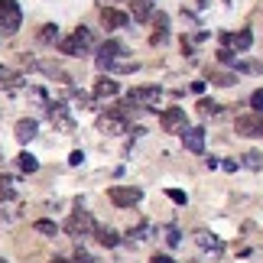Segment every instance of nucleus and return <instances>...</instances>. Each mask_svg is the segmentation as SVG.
Here are the masks:
<instances>
[{"instance_id":"nucleus-1","label":"nucleus","mask_w":263,"mask_h":263,"mask_svg":"<svg viewBox=\"0 0 263 263\" xmlns=\"http://www.w3.org/2000/svg\"><path fill=\"white\" fill-rule=\"evenodd\" d=\"M91 46H95V36H91L88 26H78L68 39H59V52L62 55H85Z\"/></svg>"},{"instance_id":"nucleus-2","label":"nucleus","mask_w":263,"mask_h":263,"mask_svg":"<svg viewBox=\"0 0 263 263\" xmlns=\"http://www.w3.org/2000/svg\"><path fill=\"white\" fill-rule=\"evenodd\" d=\"M20 23H23V13H20V4L16 0H0V33L4 36H13Z\"/></svg>"},{"instance_id":"nucleus-3","label":"nucleus","mask_w":263,"mask_h":263,"mask_svg":"<svg viewBox=\"0 0 263 263\" xmlns=\"http://www.w3.org/2000/svg\"><path fill=\"white\" fill-rule=\"evenodd\" d=\"M62 228H65V234H72V237H88V234H95V231H98L95 218H91L88 211H72Z\"/></svg>"},{"instance_id":"nucleus-4","label":"nucleus","mask_w":263,"mask_h":263,"mask_svg":"<svg viewBox=\"0 0 263 263\" xmlns=\"http://www.w3.org/2000/svg\"><path fill=\"white\" fill-rule=\"evenodd\" d=\"M110 201H114L117 208H134L140 198H143V192L140 189H134V185H110Z\"/></svg>"},{"instance_id":"nucleus-5","label":"nucleus","mask_w":263,"mask_h":263,"mask_svg":"<svg viewBox=\"0 0 263 263\" xmlns=\"http://www.w3.org/2000/svg\"><path fill=\"white\" fill-rule=\"evenodd\" d=\"M159 98H163V91H159L156 85H143V88H134L127 95V101L134 107H153V104H159Z\"/></svg>"},{"instance_id":"nucleus-6","label":"nucleus","mask_w":263,"mask_h":263,"mask_svg":"<svg viewBox=\"0 0 263 263\" xmlns=\"http://www.w3.org/2000/svg\"><path fill=\"white\" fill-rule=\"evenodd\" d=\"M234 130L240 137H263V114L254 110V114H244L234 120Z\"/></svg>"},{"instance_id":"nucleus-7","label":"nucleus","mask_w":263,"mask_h":263,"mask_svg":"<svg viewBox=\"0 0 263 263\" xmlns=\"http://www.w3.org/2000/svg\"><path fill=\"white\" fill-rule=\"evenodd\" d=\"M124 55H127V46L117 43V39H107L104 46H98V68H107L110 62H117Z\"/></svg>"},{"instance_id":"nucleus-8","label":"nucleus","mask_w":263,"mask_h":263,"mask_svg":"<svg viewBox=\"0 0 263 263\" xmlns=\"http://www.w3.org/2000/svg\"><path fill=\"white\" fill-rule=\"evenodd\" d=\"M159 124H163L166 134H182L185 130V107H166L159 114Z\"/></svg>"},{"instance_id":"nucleus-9","label":"nucleus","mask_w":263,"mask_h":263,"mask_svg":"<svg viewBox=\"0 0 263 263\" xmlns=\"http://www.w3.org/2000/svg\"><path fill=\"white\" fill-rule=\"evenodd\" d=\"M182 143H185L189 153H205V130H201V127L182 130Z\"/></svg>"},{"instance_id":"nucleus-10","label":"nucleus","mask_w":263,"mask_h":263,"mask_svg":"<svg viewBox=\"0 0 263 263\" xmlns=\"http://www.w3.org/2000/svg\"><path fill=\"white\" fill-rule=\"evenodd\" d=\"M224 43H228V46H234L237 52H247V49L254 46V33H250V29H240V33L224 36Z\"/></svg>"},{"instance_id":"nucleus-11","label":"nucleus","mask_w":263,"mask_h":263,"mask_svg":"<svg viewBox=\"0 0 263 263\" xmlns=\"http://www.w3.org/2000/svg\"><path fill=\"white\" fill-rule=\"evenodd\" d=\"M101 23H104L107 29H120V26H127V13H120V10L104 7V10H101Z\"/></svg>"},{"instance_id":"nucleus-12","label":"nucleus","mask_w":263,"mask_h":263,"mask_svg":"<svg viewBox=\"0 0 263 263\" xmlns=\"http://www.w3.org/2000/svg\"><path fill=\"white\" fill-rule=\"evenodd\" d=\"M120 95V85L114 82V78H98V85H95V98H117Z\"/></svg>"},{"instance_id":"nucleus-13","label":"nucleus","mask_w":263,"mask_h":263,"mask_svg":"<svg viewBox=\"0 0 263 263\" xmlns=\"http://www.w3.org/2000/svg\"><path fill=\"white\" fill-rule=\"evenodd\" d=\"M208 82L218 85V88H228V85L237 82V72H228V68H211V72H208Z\"/></svg>"},{"instance_id":"nucleus-14","label":"nucleus","mask_w":263,"mask_h":263,"mask_svg":"<svg viewBox=\"0 0 263 263\" xmlns=\"http://www.w3.org/2000/svg\"><path fill=\"white\" fill-rule=\"evenodd\" d=\"M36 130H39V124H36V120H20V124H16V140H20V143H29V140H33L36 137Z\"/></svg>"},{"instance_id":"nucleus-15","label":"nucleus","mask_w":263,"mask_h":263,"mask_svg":"<svg viewBox=\"0 0 263 263\" xmlns=\"http://www.w3.org/2000/svg\"><path fill=\"white\" fill-rule=\"evenodd\" d=\"M130 13H134V20H149L153 16V0H134Z\"/></svg>"},{"instance_id":"nucleus-16","label":"nucleus","mask_w":263,"mask_h":263,"mask_svg":"<svg viewBox=\"0 0 263 263\" xmlns=\"http://www.w3.org/2000/svg\"><path fill=\"white\" fill-rule=\"evenodd\" d=\"M95 234H98V240H101L104 247H117V244H120V234H117V231H110V228H98Z\"/></svg>"},{"instance_id":"nucleus-17","label":"nucleus","mask_w":263,"mask_h":263,"mask_svg":"<svg viewBox=\"0 0 263 263\" xmlns=\"http://www.w3.org/2000/svg\"><path fill=\"white\" fill-rule=\"evenodd\" d=\"M39 39H43V43H49V46H59V26H52V23H46L43 29H39Z\"/></svg>"},{"instance_id":"nucleus-18","label":"nucleus","mask_w":263,"mask_h":263,"mask_svg":"<svg viewBox=\"0 0 263 263\" xmlns=\"http://www.w3.org/2000/svg\"><path fill=\"white\" fill-rule=\"evenodd\" d=\"M107 72H137V62H130V59H117V62L107 65Z\"/></svg>"},{"instance_id":"nucleus-19","label":"nucleus","mask_w":263,"mask_h":263,"mask_svg":"<svg viewBox=\"0 0 263 263\" xmlns=\"http://www.w3.org/2000/svg\"><path fill=\"white\" fill-rule=\"evenodd\" d=\"M16 159H20V169H23V173H36V169H39L36 156H29V153H20Z\"/></svg>"},{"instance_id":"nucleus-20","label":"nucleus","mask_w":263,"mask_h":263,"mask_svg":"<svg viewBox=\"0 0 263 263\" xmlns=\"http://www.w3.org/2000/svg\"><path fill=\"white\" fill-rule=\"evenodd\" d=\"M195 240H198V244H201V247H211V250H221V240H218V237H211V234H205V231H198V234H195Z\"/></svg>"},{"instance_id":"nucleus-21","label":"nucleus","mask_w":263,"mask_h":263,"mask_svg":"<svg viewBox=\"0 0 263 263\" xmlns=\"http://www.w3.org/2000/svg\"><path fill=\"white\" fill-rule=\"evenodd\" d=\"M33 228L39 231V234H49V237H55V234H59V228H55V221H46V218H43V221H36V224H33Z\"/></svg>"},{"instance_id":"nucleus-22","label":"nucleus","mask_w":263,"mask_h":263,"mask_svg":"<svg viewBox=\"0 0 263 263\" xmlns=\"http://www.w3.org/2000/svg\"><path fill=\"white\" fill-rule=\"evenodd\" d=\"M101 130H110V134H120V130H124V124H120V120L110 114V117H101Z\"/></svg>"},{"instance_id":"nucleus-23","label":"nucleus","mask_w":263,"mask_h":263,"mask_svg":"<svg viewBox=\"0 0 263 263\" xmlns=\"http://www.w3.org/2000/svg\"><path fill=\"white\" fill-rule=\"evenodd\" d=\"M234 65H237V72H250V75L263 72V65H260V62H234Z\"/></svg>"},{"instance_id":"nucleus-24","label":"nucleus","mask_w":263,"mask_h":263,"mask_svg":"<svg viewBox=\"0 0 263 263\" xmlns=\"http://www.w3.org/2000/svg\"><path fill=\"white\" fill-rule=\"evenodd\" d=\"M198 110L201 114H221V104H215V101H198Z\"/></svg>"},{"instance_id":"nucleus-25","label":"nucleus","mask_w":263,"mask_h":263,"mask_svg":"<svg viewBox=\"0 0 263 263\" xmlns=\"http://www.w3.org/2000/svg\"><path fill=\"white\" fill-rule=\"evenodd\" d=\"M250 107H254V110H260V114H263V88L250 95Z\"/></svg>"},{"instance_id":"nucleus-26","label":"nucleus","mask_w":263,"mask_h":263,"mask_svg":"<svg viewBox=\"0 0 263 263\" xmlns=\"http://www.w3.org/2000/svg\"><path fill=\"white\" fill-rule=\"evenodd\" d=\"M244 163H247L250 169H260V166H263V156H257V153H247V156H244Z\"/></svg>"},{"instance_id":"nucleus-27","label":"nucleus","mask_w":263,"mask_h":263,"mask_svg":"<svg viewBox=\"0 0 263 263\" xmlns=\"http://www.w3.org/2000/svg\"><path fill=\"white\" fill-rule=\"evenodd\" d=\"M166 39H169V33H166V29H156V33L149 36V43H153V46H163Z\"/></svg>"},{"instance_id":"nucleus-28","label":"nucleus","mask_w":263,"mask_h":263,"mask_svg":"<svg viewBox=\"0 0 263 263\" xmlns=\"http://www.w3.org/2000/svg\"><path fill=\"white\" fill-rule=\"evenodd\" d=\"M75 263H95V257H91L88 250H82V247H78V250H75Z\"/></svg>"},{"instance_id":"nucleus-29","label":"nucleus","mask_w":263,"mask_h":263,"mask_svg":"<svg viewBox=\"0 0 263 263\" xmlns=\"http://www.w3.org/2000/svg\"><path fill=\"white\" fill-rule=\"evenodd\" d=\"M166 195H169V198H173V201H176V205H185V192H179V189H169V192H166Z\"/></svg>"},{"instance_id":"nucleus-30","label":"nucleus","mask_w":263,"mask_h":263,"mask_svg":"<svg viewBox=\"0 0 263 263\" xmlns=\"http://www.w3.org/2000/svg\"><path fill=\"white\" fill-rule=\"evenodd\" d=\"M218 59H221L224 65H234V52H231V49H221V52H218Z\"/></svg>"},{"instance_id":"nucleus-31","label":"nucleus","mask_w":263,"mask_h":263,"mask_svg":"<svg viewBox=\"0 0 263 263\" xmlns=\"http://www.w3.org/2000/svg\"><path fill=\"white\" fill-rule=\"evenodd\" d=\"M153 23H156V29H166V26H169V16H166V13H156Z\"/></svg>"},{"instance_id":"nucleus-32","label":"nucleus","mask_w":263,"mask_h":263,"mask_svg":"<svg viewBox=\"0 0 263 263\" xmlns=\"http://www.w3.org/2000/svg\"><path fill=\"white\" fill-rule=\"evenodd\" d=\"M146 234H149V228H146V224H140L137 231H130V237H137V240H143Z\"/></svg>"},{"instance_id":"nucleus-33","label":"nucleus","mask_w":263,"mask_h":263,"mask_svg":"<svg viewBox=\"0 0 263 263\" xmlns=\"http://www.w3.org/2000/svg\"><path fill=\"white\" fill-rule=\"evenodd\" d=\"M82 159H85V153H82V149H75V153L68 156V163H72V166H82Z\"/></svg>"},{"instance_id":"nucleus-34","label":"nucleus","mask_w":263,"mask_h":263,"mask_svg":"<svg viewBox=\"0 0 263 263\" xmlns=\"http://www.w3.org/2000/svg\"><path fill=\"white\" fill-rule=\"evenodd\" d=\"M153 263H176V260H173V257H166V254H156Z\"/></svg>"},{"instance_id":"nucleus-35","label":"nucleus","mask_w":263,"mask_h":263,"mask_svg":"<svg viewBox=\"0 0 263 263\" xmlns=\"http://www.w3.org/2000/svg\"><path fill=\"white\" fill-rule=\"evenodd\" d=\"M49 263H72V260H65V257H52Z\"/></svg>"},{"instance_id":"nucleus-36","label":"nucleus","mask_w":263,"mask_h":263,"mask_svg":"<svg viewBox=\"0 0 263 263\" xmlns=\"http://www.w3.org/2000/svg\"><path fill=\"white\" fill-rule=\"evenodd\" d=\"M0 263H7V260H0Z\"/></svg>"}]
</instances>
